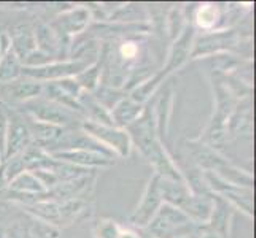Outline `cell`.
Segmentation results:
<instances>
[{
	"label": "cell",
	"mask_w": 256,
	"mask_h": 238,
	"mask_svg": "<svg viewBox=\"0 0 256 238\" xmlns=\"http://www.w3.org/2000/svg\"><path fill=\"white\" fill-rule=\"evenodd\" d=\"M215 19H216V10L214 6L206 5L200 8V11L198 14L199 25H202V27H210V25H214Z\"/></svg>",
	"instance_id": "6da1fadb"
},
{
	"label": "cell",
	"mask_w": 256,
	"mask_h": 238,
	"mask_svg": "<svg viewBox=\"0 0 256 238\" xmlns=\"http://www.w3.org/2000/svg\"><path fill=\"white\" fill-rule=\"evenodd\" d=\"M121 52L124 57H134L137 54V46L134 43H126V45L121 48Z\"/></svg>",
	"instance_id": "7a4b0ae2"
},
{
	"label": "cell",
	"mask_w": 256,
	"mask_h": 238,
	"mask_svg": "<svg viewBox=\"0 0 256 238\" xmlns=\"http://www.w3.org/2000/svg\"><path fill=\"white\" fill-rule=\"evenodd\" d=\"M122 238H136V237H134V234H129L128 232V234H122Z\"/></svg>",
	"instance_id": "3957f363"
}]
</instances>
